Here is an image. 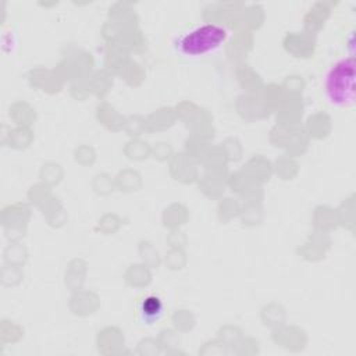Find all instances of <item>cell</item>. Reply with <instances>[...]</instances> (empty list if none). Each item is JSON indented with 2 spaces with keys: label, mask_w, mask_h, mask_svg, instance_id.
I'll use <instances>...</instances> for the list:
<instances>
[{
  "label": "cell",
  "mask_w": 356,
  "mask_h": 356,
  "mask_svg": "<svg viewBox=\"0 0 356 356\" xmlns=\"http://www.w3.org/2000/svg\"><path fill=\"white\" fill-rule=\"evenodd\" d=\"M228 31L218 24H199L179 32L172 42L175 53L185 58H199L218 50L228 39Z\"/></svg>",
  "instance_id": "6da1fadb"
},
{
  "label": "cell",
  "mask_w": 356,
  "mask_h": 356,
  "mask_svg": "<svg viewBox=\"0 0 356 356\" xmlns=\"http://www.w3.org/2000/svg\"><path fill=\"white\" fill-rule=\"evenodd\" d=\"M355 58L342 57L335 61L324 76V96L331 106L348 107L355 103Z\"/></svg>",
  "instance_id": "7a4b0ae2"
},
{
  "label": "cell",
  "mask_w": 356,
  "mask_h": 356,
  "mask_svg": "<svg viewBox=\"0 0 356 356\" xmlns=\"http://www.w3.org/2000/svg\"><path fill=\"white\" fill-rule=\"evenodd\" d=\"M163 309H164V306H163L161 298L157 295H149L140 300L138 312H139V317L143 323L153 324L161 317Z\"/></svg>",
  "instance_id": "3957f363"
}]
</instances>
